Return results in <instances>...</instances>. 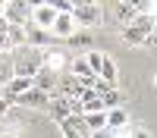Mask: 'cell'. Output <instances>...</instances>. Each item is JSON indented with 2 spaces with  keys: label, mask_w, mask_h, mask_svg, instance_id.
<instances>
[{
  "label": "cell",
  "mask_w": 157,
  "mask_h": 138,
  "mask_svg": "<svg viewBox=\"0 0 157 138\" xmlns=\"http://www.w3.org/2000/svg\"><path fill=\"white\" fill-rule=\"evenodd\" d=\"M72 22L78 32H91V28H101L107 22V6L104 3H88V0H75L72 6Z\"/></svg>",
  "instance_id": "obj_1"
},
{
  "label": "cell",
  "mask_w": 157,
  "mask_h": 138,
  "mask_svg": "<svg viewBox=\"0 0 157 138\" xmlns=\"http://www.w3.org/2000/svg\"><path fill=\"white\" fill-rule=\"evenodd\" d=\"M10 57H13V72H16L19 79H35V75L41 72V57H44V50L22 44V47H16V50H10Z\"/></svg>",
  "instance_id": "obj_2"
},
{
  "label": "cell",
  "mask_w": 157,
  "mask_h": 138,
  "mask_svg": "<svg viewBox=\"0 0 157 138\" xmlns=\"http://www.w3.org/2000/svg\"><path fill=\"white\" fill-rule=\"evenodd\" d=\"M32 6L35 3H25V0H10V3L0 6V16L13 28H25V25H32Z\"/></svg>",
  "instance_id": "obj_3"
},
{
  "label": "cell",
  "mask_w": 157,
  "mask_h": 138,
  "mask_svg": "<svg viewBox=\"0 0 157 138\" xmlns=\"http://www.w3.org/2000/svg\"><path fill=\"white\" fill-rule=\"evenodd\" d=\"M69 66V57L63 47H44V57H41V69L54 72V75H63Z\"/></svg>",
  "instance_id": "obj_4"
},
{
  "label": "cell",
  "mask_w": 157,
  "mask_h": 138,
  "mask_svg": "<svg viewBox=\"0 0 157 138\" xmlns=\"http://www.w3.org/2000/svg\"><path fill=\"white\" fill-rule=\"evenodd\" d=\"M66 72L72 75V79H78V82H82V88H85V91H88V88H94V82H98V75L91 72V66H88L85 54H82V57H72V60H69V66H66Z\"/></svg>",
  "instance_id": "obj_5"
},
{
  "label": "cell",
  "mask_w": 157,
  "mask_h": 138,
  "mask_svg": "<svg viewBox=\"0 0 157 138\" xmlns=\"http://www.w3.org/2000/svg\"><path fill=\"white\" fill-rule=\"evenodd\" d=\"M32 88H35V82H32V79H19V75H13V79L3 85V100H6L10 107H16V100H19L22 94H29Z\"/></svg>",
  "instance_id": "obj_6"
},
{
  "label": "cell",
  "mask_w": 157,
  "mask_h": 138,
  "mask_svg": "<svg viewBox=\"0 0 157 138\" xmlns=\"http://www.w3.org/2000/svg\"><path fill=\"white\" fill-rule=\"evenodd\" d=\"M54 19H57V9H54V3H35V6H32V25H38V28L50 32Z\"/></svg>",
  "instance_id": "obj_7"
},
{
  "label": "cell",
  "mask_w": 157,
  "mask_h": 138,
  "mask_svg": "<svg viewBox=\"0 0 157 138\" xmlns=\"http://www.w3.org/2000/svg\"><path fill=\"white\" fill-rule=\"evenodd\" d=\"M129 125H132V113L126 107L107 110V132H129Z\"/></svg>",
  "instance_id": "obj_8"
},
{
  "label": "cell",
  "mask_w": 157,
  "mask_h": 138,
  "mask_svg": "<svg viewBox=\"0 0 157 138\" xmlns=\"http://www.w3.org/2000/svg\"><path fill=\"white\" fill-rule=\"evenodd\" d=\"M47 94L44 91H38V88H32V91L29 94H22L19 100H16V107L19 110H38V113H47Z\"/></svg>",
  "instance_id": "obj_9"
},
{
  "label": "cell",
  "mask_w": 157,
  "mask_h": 138,
  "mask_svg": "<svg viewBox=\"0 0 157 138\" xmlns=\"http://www.w3.org/2000/svg\"><path fill=\"white\" fill-rule=\"evenodd\" d=\"M50 100H47V116L54 119V122H63V119H69V100L63 97L60 91H54V94H47Z\"/></svg>",
  "instance_id": "obj_10"
},
{
  "label": "cell",
  "mask_w": 157,
  "mask_h": 138,
  "mask_svg": "<svg viewBox=\"0 0 157 138\" xmlns=\"http://www.w3.org/2000/svg\"><path fill=\"white\" fill-rule=\"evenodd\" d=\"M75 32H78V28H75L72 16H60V13H57L54 25H50V38H57V41H69V38H72Z\"/></svg>",
  "instance_id": "obj_11"
},
{
  "label": "cell",
  "mask_w": 157,
  "mask_h": 138,
  "mask_svg": "<svg viewBox=\"0 0 157 138\" xmlns=\"http://www.w3.org/2000/svg\"><path fill=\"white\" fill-rule=\"evenodd\" d=\"M98 82L110 85V88L120 85V69H116V60L110 54H104V63H101V69H98Z\"/></svg>",
  "instance_id": "obj_12"
},
{
  "label": "cell",
  "mask_w": 157,
  "mask_h": 138,
  "mask_svg": "<svg viewBox=\"0 0 157 138\" xmlns=\"http://www.w3.org/2000/svg\"><path fill=\"white\" fill-rule=\"evenodd\" d=\"M47 41H50V32L38 28V25H25V44H29V47L44 50V47H47Z\"/></svg>",
  "instance_id": "obj_13"
},
{
  "label": "cell",
  "mask_w": 157,
  "mask_h": 138,
  "mask_svg": "<svg viewBox=\"0 0 157 138\" xmlns=\"http://www.w3.org/2000/svg\"><path fill=\"white\" fill-rule=\"evenodd\" d=\"M110 9H113V16H116V25H120V28H123V25H129V22H132V19L138 16L135 3H129V0H123V3H113Z\"/></svg>",
  "instance_id": "obj_14"
},
{
  "label": "cell",
  "mask_w": 157,
  "mask_h": 138,
  "mask_svg": "<svg viewBox=\"0 0 157 138\" xmlns=\"http://www.w3.org/2000/svg\"><path fill=\"white\" fill-rule=\"evenodd\" d=\"M35 88H38V91H44V94H54L57 91V85H60V75H54V72H47V69H41V72H38L35 75Z\"/></svg>",
  "instance_id": "obj_15"
},
{
  "label": "cell",
  "mask_w": 157,
  "mask_h": 138,
  "mask_svg": "<svg viewBox=\"0 0 157 138\" xmlns=\"http://www.w3.org/2000/svg\"><path fill=\"white\" fill-rule=\"evenodd\" d=\"M78 104H82V113H104V100L98 91H82V97H78Z\"/></svg>",
  "instance_id": "obj_16"
},
{
  "label": "cell",
  "mask_w": 157,
  "mask_h": 138,
  "mask_svg": "<svg viewBox=\"0 0 157 138\" xmlns=\"http://www.w3.org/2000/svg\"><path fill=\"white\" fill-rule=\"evenodd\" d=\"M85 125H88L91 135L107 132V110H104V113H85Z\"/></svg>",
  "instance_id": "obj_17"
},
{
  "label": "cell",
  "mask_w": 157,
  "mask_h": 138,
  "mask_svg": "<svg viewBox=\"0 0 157 138\" xmlns=\"http://www.w3.org/2000/svg\"><path fill=\"white\" fill-rule=\"evenodd\" d=\"M13 75H16V72H13V57L10 54H0V88H3Z\"/></svg>",
  "instance_id": "obj_18"
},
{
  "label": "cell",
  "mask_w": 157,
  "mask_h": 138,
  "mask_svg": "<svg viewBox=\"0 0 157 138\" xmlns=\"http://www.w3.org/2000/svg\"><path fill=\"white\" fill-rule=\"evenodd\" d=\"M85 60H88V66H91V72L98 75V69H101V63H104V54H101V50H88V54H85Z\"/></svg>",
  "instance_id": "obj_19"
},
{
  "label": "cell",
  "mask_w": 157,
  "mask_h": 138,
  "mask_svg": "<svg viewBox=\"0 0 157 138\" xmlns=\"http://www.w3.org/2000/svg\"><path fill=\"white\" fill-rule=\"evenodd\" d=\"M129 138H154L148 129H145V125H129V132H126Z\"/></svg>",
  "instance_id": "obj_20"
},
{
  "label": "cell",
  "mask_w": 157,
  "mask_h": 138,
  "mask_svg": "<svg viewBox=\"0 0 157 138\" xmlns=\"http://www.w3.org/2000/svg\"><path fill=\"white\" fill-rule=\"evenodd\" d=\"M88 41H91V32H75L69 38V44H88Z\"/></svg>",
  "instance_id": "obj_21"
},
{
  "label": "cell",
  "mask_w": 157,
  "mask_h": 138,
  "mask_svg": "<svg viewBox=\"0 0 157 138\" xmlns=\"http://www.w3.org/2000/svg\"><path fill=\"white\" fill-rule=\"evenodd\" d=\"M57 125H60V132H63V138H82V135H78L75 129H69L66 122H57Z\"/></svg>",
  "instance_id": "obj_22"
},
{
  "label": "cell",
  "mask_w": 157,
  "mask_h": 138,
  "mask_svg": "<svg viewBox=\"0 0 157 138\" xmlns=\"http://www.w3.org/2000/svg\"><path fill=\"white\" fill-rule=\"evenodd\" d=\"M10 110H13V107L6 104V100H3V97H0V122H3V119H6V113H10Z\"/></svg>",
  "instance_id": "obj_23"
},
{
  "label": "cell",
  "mask_w": 157,
  "mask_h": 138,
  "mask_svg": "<svg viewBox=\"0 0 157 138\" xmlns=\"http://www.w3.org/2000/svg\"><path fill=\"white\" fill-rule=\"evenodd\" d=\"M148 47H157V25L151 28V35H148Z\"/></svg>",
  "instance_id": "obj_24"
},
{
  "label": "cell",
  "mask_w": 157,
  "mask_h": 138,
  "mask_svg": "<svg viewBox=\"0 0 157 138\" xmlns=\"http://www.w3.org/2000/svg\"><path fill=\"white\" fill-rule=\"evenodd\" d=\"M151 19H154V25H157V3H151Z\"/></svg>",
  "instance_id": "obj_25"
},
{
  "label": "cell",
  "mask_w": 157,
  "mask_h": 138,
  "mask_svg": "<svg viewBox=\"0 0 157 138\" xmlns=\"http://www.w3.org/2000/svg\"><path fill=\"white\" fill-rule=\"evenodd\" d=\"M154 85H157V72H154Z\"/></svg>",
  "instance_id": "obj_26"
},
{
  "label": "cell",
  "mask_w": 157,
  "mask_h": 138,
  "mask_svg": "<svg viewBox=\"0 0 157 138\" xmlns=\"http://www.w3.org/2000/svg\"><path fill=\"white\" fill-rule=\"evenodd\" d=\"M0 97H3V88H0Z\"/></svg>",
  "instance_id": "obj_27"
}]
</instances>
